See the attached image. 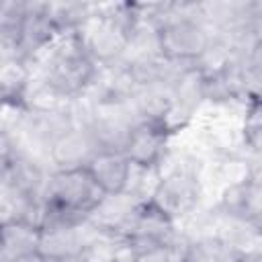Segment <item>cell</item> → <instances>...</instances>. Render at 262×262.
<instances>
[{"instance_id": "6da1fadb", "label": "cell", "mask_w": 262, "mask_h": 262, "mask_svg": "<svg viewBox=\"0 0 262 262\" xmlns=\"http://www.w3.org/2000/svg\"><path fill=\"white\" fill-rule=\"evenodd\" d=\"M41 57L39 82L55 100L84 98L98 74L96 61L88 55L78 33L61 35Z\"/></svg>"}, {"instance_id": "7a4b0ae2", "label": "cell", "mask_w": 262, "mask_h": 262, "mask_svg": "<svg viewBox=\"0 0 262 262\" xmlns=\"http://www.w3.org/2000/svg\"><path fill=\"white\" fill-rule=\"evenodd\" d=\"M139 18L137 2L121 4H94L88 20L76 31L88 55L98 68L121 61L127 39L135 20Z\"/></svg>"}, {"instance_id": "3957f363", "label": "cell", "mask_w": 262, "mask_h": 262, "mask_svg": "<svg viewBox=\"0 0 262 262\" xmlns=\"http://www.w3.org/2000/svg\"><path fill=\"white\" fill-rule=\"evenodd\" d=\"M104 192L98 188L88 168L78 170H51L47 174L41 203L82 219H88L94 207L102 201Z\"/></svg>"}, {"instance_id": "277c9868", "label": "cell", "mask_w": 262, "mask_h": 262, "mask_svg": "<svg viewBox=\"0 0 262 262\" xmlns=\"http://www.w3.org/2000/svg\"><path fill=\"white\" fill-rule=\"evenodd\" d=\"M201 199L203 182L192 164H176L170 170L160 172V178L149 194V201L174 223L194 213Z\"/></svg>"}, {"instance_id": "5b68a950", "label": "cell", "mask_w": 262, "mask_h": 262, "mask_svg": "<svg viewBox=\"0 0 262 262\" xmlns=\"http://www.w3.org/2000/svg\"><path fill=\"white\" fill-rule=\"evenodd\" d=\"M82 125L90 131L100 151H123L133 127L139 123L129 102H90Z\"/></svg>"}, {"instance_id": "8992f818", "label": "cell", "mask_w": 262, "mask_h": 262, "mask_svg": "<svg viewBox=\"0 0 262 262\" xmlns=\"http://www.w3.org/2000/svg\"><path fill=\"white\" fill-rule=\"evenodd\" d=\"M260 201H262L260 170L252 168L250 172H246L244 178H239L223 188L217 211L221 217L242 221V223H248V225L260 229V219H262Z\"/></svg>"}, {"instance_id": "52a82bcc", "label": "cell", "mask_w": 262, "mask_h": 262, "mask_svg": "<svg viewBox=\"0 0 262 262\" xmlns=\"http://www.w3.org/2000/svg\"><path fill=\"white\" fill-rule=\"evenodd\" d=\"M59 37L61 35L49 14L47 2H29L20 37L14 49V59L29 66L31 61L39 59Z\"/></svg>"}, {"instance_id": "ba28073f", "label": "cell", "mask_w": 262, "mask_h": 262, "mask_svg": "<svg viewBox=\"0 0 262 262\" xmlns=\"http://www.w3.org/2000/svg\"><path fill=\"white\" fill-rule=\"evenodd\" d=\"M170 139L172 133L168 127L151 121H139L133 127L123 154L133 166L145 170H162L164 162L168 160Z\"/></svg>"}, {"instance_id": "9c48e42d", "label": "cell", "mask_w": 262, "mask_h": 262, "mask_svg": "<svg viewBox=\"0 0 262 262\" xmlns=\"http://www.w3.org/2000/svg\"><path fill=\"white\" fill-rule=\"evenodd\" d=\"M18 115H20L18 127L23 131V135L29 141L41 145L45 151L61 133H66L70 127H74L80 121L70 108H66L61 104L29 106Z\"/></svg>"}, {"instance_id": "30bf717a", "label": "cell", "mask_w": 262, "mask_h": 262, "mask_svg": "<svg viewBox=\"0 0 262 262\" xmlns=\"http://www.w3.org/2000/svg\"><path fill=\"white\" fill-rule=\"evenodd\" d=\"M100 239L102 233H98L88 221L74 227L43 229L39 235L37 252L57 262H72L82 254H86L90 248H94Z\"/></svg>"}, {"instance_id": "8fae6325", "label": "cell", "mask_w": 262, "mask_h": 262, "mask_svg": "<svg viewBox=\"0 0 262 262\" xmlns=\"http://www.w3.org/2000/svg\"><path fill=\"white\" fill-rule=\"evenodd\" d=\"M98 151L100 149L94 137L82 125V121H78L47 147V158L53 170H78L88 168V164Z\"/></svg>"}, {"instance_id": "7c38bea8", "label": "cell", "mask_w": 262, "mask_h": 262, "mask_svg": "<svg viewBox=\"0 0 262 262\" xmlns=\"http://www.w3.org/2000/svg\"><path fill=\"white\" fill-rule=\"evenodd\" d=\"M88 172L104 194H117L127 188L131 162L123 151H98L88 164Z\"/></svg>"}, {"instance_id": "4fadbf2b", "label": "cell", "mask_w": 262, "mask_h": 262, "mask_svg": "<svg viewBox=\"0 0 262 262\" xmlns=\"http://www.w3.org/2000/svg\"><path fill=\"white\" fill-rule=\"evenodd\" d=\"M41 229L27 221L10 219L0 223V262H16L39 248Z\"/></svg>"}, {"instance_id": "5bb4252c", "label": "cell", "mask_w": 262, "mask_h": 262, "mask_svg": "<svg viewBox=\"0 0 262 262\" xmlns=\"http://www.w3.org/2000/svg\"><path fill=\"white\" fill-rule=\"evenodd\" d=\"M29 66L14 59L0 63V108H10L16 113L29 108Z\"/></svg>"}, {"instance_id": "9a60e30c", "label": "cell", "mask_w": 262, "mask_h": 262, "mask_svg": "<svg viewBox=\"0 0 262 262\" xmlns=\"http://www.w3.org/2000/svg\"><path fill=\"white\" fill-rule=\"evenodd\" d=\"M27 8H29V2H20V0L0 2V47L8 53L10 59H14V49L20 37Z\"/></svg>"}, {"instance_id": "2e32d148", "label": "cell", "mask_w": 262, "mask_h": 262, "mask_svg": "<svg viewBox=\"0 0 262 262\" xmlns=\"http://www.w3.org/2000/svg\"><path fill=\"white\" fill-rule=\"evenodd\" d=\"M135 262H190V237L176 231L172 237L145 248Z\"/></svg>"}, {"instance_id": "e0dca14e", "label": "cell", "mask_w": 262, "mask_h": 262, "mask_svg": "<svg viewBox=\"0 0 262 262\" xmlns=\"http://www.w3.org/2000/svg\"><path fill=\"white\" fill-rule=\"evenodd\" d=\"M262 104L260 98H252L246 102V117H244V127H242V139L244 147L258 158L260 154V137H262Z\"/></svg>"}, {"instance_id": "ac0fdd59", "label": "cell", "mask_w": 262, "mask_h": 262, "mask_svg": "<svg viewBox=\"0 0 262 262\" xmlns=\"http://www.w3.org/2000/svg\"><path fill=\"white\" fill-rule=\"evenodd\" d=\"M16 262H57V260L45 258V256H41L39 252H35V254H31V256H25V258H20V260H16Z\"/></svg>"}, {"instance_id": "d6986e66", "label": "cell", "mask_w": 262, "mask_h": 262, "mask_svg": "<svg viewBox=\"0 0 262 262\" xmlns=\"http://www.w3.org/2000/svg\"><path fill=\"white\" fill-rule=\"evenodd\" d=\"M100 262H129V260H125V258H117V256H111V258H104V260H100Z\"/></svg>"}]
</instances>
